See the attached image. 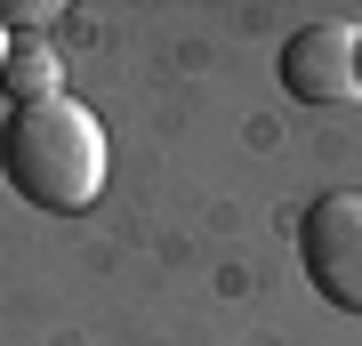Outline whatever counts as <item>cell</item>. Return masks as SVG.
I'll return each instance as SVG.
<instances>
[{"label":"cell","instance_id":"obj_3","mask_svg":"<svg viewBox=\"0 0 362 346\" xmlns=\"http://www.w3.org/2000/svg\"><path fill=\"white\" fill-rule=\"evenodd\" d=\"M298 266L330 306L362 314V193H322L298 218Z\"/></svg>","mask_w":362,"mask_h":346},{"label":"cell","instance_id":"obj_1","mask_svg":"<svg viewBox=\"0 0 362 346\" xmlns=\"http://www.w3.org/2000/svg\"><path fill=\"white\" fill-rule=\"evenodd\" d=\"M0 178L33 209H89L105 185V129L89 105L40 97L0 121Z\"/></svg>","mask_w":362,"mask_h":346},{"label":"cell","instance_id":"obj_2","mask_svg":"<svg viewBox=\"0 0 362 346\" xmlns=\"http://www.w3.org/2000/svg\"><path fill=\"white\" fill-rule=\"evenodd\" d=\"M282 89L298 105H354L362 97V25H346V16H306L282 40Z\"/></svg>","mask_w":362,"mask_h":346},{"label":"cell","instance_id":"obj_5","mask_svg":"<svg viewBox=\"0 0 362 346\" xmlns=\"http://www.w3.org/2000/svg\"><path fill=\"white\" fill-rule=\"evenodd\" d=\"M8 40H16V33H8V25H0V64H8Z\"/></svg>","mask_w":362,"mask_h":346},{"label":"cell","instance_id":"obj_4","mask_svg":"<svg viewBox=\"0 0 362 346\" xmlns=\"http://www.w3.org/2000/svg\"><path fill=\"white\" fill-rule=\"evenodd\" d=\"M0 89H8L16 105H40V97H65V73H57V49L40 33L8 40V64H0Z\"/></svg>","mask_w":362,"mask_h":346}]
</instances>
